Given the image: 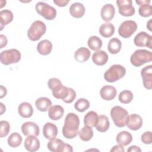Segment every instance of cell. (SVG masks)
<instances>
[{
	"mask_svg": "<svg viewBox=\"0 0 152 152\" xmlns=\"http://www.w3.org/2000/svg\"><path fill=\"white\" fill-rule=\"evenodd\" d=\"M80 119L74 113H69L65 118L62 134L67 139H72L78 134Z\"/></svg>",
	"mask_w": 152,
	"mask_h": 152,
	"instance_id": "cell-1",
	"label": "cell"
},
{
	"mask_svg": "<svg viewBox=\"0 0 152 152\" xmlns=\"http://www.w3.org/2000/svg\"><path fill=\"white\" fill-rule=\"evenodd\" d=\"M48 86L52 90V95L58 99H65L69 94V87L64 86L59 79L51 78L48 81Z\"/></svg>",
	"mask_w": 152,
	"mask_h": 152,
	"instance_id": "cell-2",
	"label": "cell"
},
{
	"mask_svg": "<svg viewBox=\"0 0 152 152\" xmlns=\"http://www.w3.org/2000/svg\"><path fill=\"white\" fill-rule=\"evenodd\" d=\"M151 61V52L145 49H137L130 57L131 64L136 67H139L147 62H150Z\"/></svg>",
	"mask_w": 152,
	"mask_h": 152,
	"instance_id": "cell-3",
	"label": "cell"
},
{
	"mask_svg": "<svg viewBox=\"0 0 152 152\" xmlns=\"http://www.w3.org/2000/svg\"><path fill=\"white\" fill-rule=\"evenodd\" d=\"M126 74V69L119 64L112 65L104 74V78L109 83L115 82L122 78Z\"/></svg>",
	"mask_w": 152,
	"mask_h": 152,
	"instance_id": "cell-4",
	"label": "cell"
},
{
	"mask_svg": "<svg viewBox=\"0 0 152 152\" xmlns=\"http://www.w3.org/2000/svg\"><path fill=\"white\" fill-rule=\"evenodd\" d=\"M128 111L119 106L113 107L110 110V116L115 125L119 128L126 125V122L128 116Z\"/></svg>",
	"mask_w": 152,
	"mask_h": 152,
	"instance_id": "cell-5",
	"label": "cell"
},
{
	"mask_svg": "<svg viewBox=\"0 0 152 152\" xmlns=\"http://www.w3.org/2000/svg\"><path fill=\"white\" fill-rule=\"evenodd\" d=\"M46 31L45 24L40 20L34 21L27 30V36L31 41H37L44 35Z\"/></svg>",
	"mask_w": 152,
	"mask_h": 152,
	"instance_id": "cell-6",
	"label": "cell"
},
{
	"mask_svg": "<svg viewBox=\"0 0 152 152\" xmlns=\"http://www.w3.org/2000/svg\"><path fill=\"white\" fill-rule=\"evenodd\" d=\"M21 53L16 49H11L2 51L0 54V60L2 64L8 65L18 62L21 59Z\"/></svg>",
	"mask_w": 152,
	"mask_h": 152,
	"instance_id": "cell-7",
	"label": "cell"
},
{
	"mask_svg": "<svg viewBox=\"0 0 152 152\" xmlns=\"http://www.w3.org/2000/svg\"><path fill=\"white\" fill-rule=\"evenodd\" d=\"M36 12L46 20H52L56 16V9L43 2H38L35 5Z\"/></svg>",
	"mask_w": 152,
	"mask_h": 152,
	"instance_id": "cell-8",
	"label": "cell"
},
{
	"mask_svg": "<svg viewBox=\"0 0 152 152\" xmlns=\"http://www.w3.org/2000/svg\"><path fill=\"white\" fill-rule=\"evenodd\" d=\"M137 24L133 20H125L119 27L118 33L124 38L130 37L137 30Z\"/></svg>",
	"mask_w": 152,
	"mask_h": 152,
	"instance_id": "cell-9",
	"label": "cell"
},
{
	"mask_svg": "<svg viewBox=\"0 0 152 152\" xmlns=\"http://www.w3.org/2000/svg\"><path fill=\"white\" fill-rule=\"evenodd\" d=\"M116 5L118 7V11L121 15L125 17H130L134 15L135 10L132 5L131 0H117Z\"/></svg>",
	"mask_w": 152,
	"mask_h": 152,
	"instance_id": "cell-10",
	"label": "cell"
},
{
	"mask_svg": "<svg viewBox=\"0 0 152 152\" xmlns=\"http://www.w3.org/2000/svg\"><path fill=\"white\" fill-rule=\"evenodd\" d=\"M134 42L138 47H147L152 49V36L145 31H140L134 37Z\"/></svg>",
	"mask_w": 152,
	"mask_h": 152,
	"instance_id": "cell-11",
	"label": "cell"
},
{
	"mask_svg": "<svg viewBox=\"0 0 152 152\" xmlns=\"http://www.w3.org/2000/svg\"><path fill=\"white\" fill-rule=\"evenodd\" d=\"M142 122V119L140 115L133 113L128 115L126 122V125L129 129L132 131H137L141 128Z\"/></svg>",
	"mask_w": 152,
	"mask_h": 152,
	"instance_id": "cell-12",
	"label": "cell"
},
{
	"mask_svg": "<svg viewBox=\"0 0 152 152\" xmlns=\"http://www.w3.org/2000/svg\"><path fill=\"white\" fill-rule=\"evenodd\" d=\"M21 132L25 136L34 135L38 136L40 130L39 126L33 122H26L22 124L21 127Z\"/></svg>",
	"mask_w": 152,
	"mask_h": 152,
	"instance_id": "cell-13",
	"label": "cell"
},
{
	"mask_svg": "<svg viewBox=\"0 0 152 152\" xmlns=\"http://www.w3.org/2000/svg\"><path fill=\"white\" fill-rule=\"evenodd\" d=\"M141 75L142 78L144 87L151 90L152 88V65H149L141 69Z\"/></svg>",
	"mask_w": 152,
	"mask_h": 152,
	"instance_id": "cell-14",
	"label": "cell"
},
{
	"mask_svg": "<svg viewBox=\"0 0 152 152\" xmlns=\"http://www.w3.org/2000/svg\"><path fill=\"white\" fill-rule=\"evenodd\" d=\"M117 90L116 88L112 86L106 85L102 87L100 91L101 97L105 100H112L116 96Z\"/></svg>",
	"mask_w": 152,
	"mask_h": 152,
	"instance_id": "cell-15",
	"label": "cell"
},
{
	"mask_svg": "<svg viewBox=\"0 0 152 152\" xmlns=\"http://www.w3.org/2000/svg\"><path fill=\"white\" fill-rule=\"evenodd\" d=\"M43 136L48 140L55 138L58 134V128L56 125L51 122L46 123L43 127Z\"/></svg>",
	"mask_w": 152,
	"mask_h": 152,
	"instance_id": "cell-16",
	"label": "cell"
},
{
	"mask_svg": "<svg viewBox=\"0 0 152 152\" xmlns=\"http://www.w3.org/2000/svg\"><path fill=\"white\" fill-rule=\"evenodd\" d=\"M25 148L30 152H34L38 150L40 148V141L36 136L29 135L26 138L24 141Z\"/></svg>",
	"mask_w": 152,
	"mask_h": 152,
	"instance_id": "cell-17",
	"label": "cell"
},
{
	"mask_svg": "<svg viewBox=\"0 0 152 152\" xmlns=\"http://www.w3.org/2000/svg\"><path fill=\"white\" fill-rule=\"evenodd\" d=\"M115 8L111 4H107L103 6L100 11L101 17L105 21H110L114 17Z\"/></svg>",
	"mask_w": 152,
	"mask_h": 152,
	"instance_id": "cell-18",
	"label": "cell"
},
{
	"mask_svg": "<svg viewBox=\"0 0 152 152\" xmlns=\"http://www.w3.org/2000/svg\"><path fill=\"white\" fill-rule=\"evenodd\" d=\"M108 55L102 50L96 51L92 55V61L94 64L98 66H102L106 64L108 61Z\"/></svg>",
	"mask_w": 152,
	"mask_h": 152,
	"instance_id": "cell-19",
	"label": "cell"
},
{
	"mask_svg": "<svg viewBox=\"0 0 152 152\" xmlns=\"http://www.w3.org/2000/svg\"><path fill=\"white\" fill-rule=\"evenodd\" d=\"M65 143L61 140L53 138L50 140L47 144V147L49 151L52 152H64Z\"/></svg>",
	"mask_w": 152,
	"mask_h": 152,
	"instance_id": "cell-20",
	"label": "cell"
},
{
	"mask_svg": "<svg viewBox=\"0 0 152 152\" xmlns=\"http://www.w3.org/2000/svg\"><path fill=\"white\" fill-rule=\"evenodd\" d=\"M69 11L71 16L79 18L84 15L86 10L84 6L81 3L75 2L71 5Z\"/></svg>",
	"mask_w": 152,
	"mask_h": 152,
	"instance_id": "cell-21",
	"label": "cell"
},
{
	"mask_svg": "<svg viewBox=\"0 0 152 152\" xmlns=\"http://www.w3.org/2000/svg\"><path fill=\"white\" fill-rule=\"evenodd\" d=\"M18 112L19 115L24 118L31 117L33 113V109L30 103L28 102H22L18 107Z\"/></svg>",
	"mask_w": 152,
	"mask_h": 152,
	"instance_id": "cell-22",
	"label": "cell"
},
{
	"mask_svg": "<svg viewBox=\"0 0 152 152\" xmlns=\"http://www.w3.org/2000/svg\"><path fill=\"white\" fill-rule=\"evenodd\" d=\"M64 113V109L60 105L52 106L48 110V116L53 121L60 119L63 116Z\"/></svg>",
	"mask_w": 152,
	"mask_h": 152,
	"instance_id": "cell-23",
	"label": "cell"
},
{
	"mask_svg": "<svg viewBox=\"0 0 152 152\" xmlns=\"http://www.w3.org/2000/svg\"><path fill=\"white\" fill-rule=\"evenodd\" d=\"M91 52L88 49L85 47L78 48L74 53V58L78 62H84L90 57Z\"/></svg>",
	"mask_w": 152,
	"mask_h": 152,
	"instance_id": "cell-24",
	"label": "cell"
},
{
	"mask_svg": "<svg viewBox=\"0 0 152 152\" xmlns=\"http://www.w3.org/2000/svg\"><path fill=\"white\" fill-rule=\"evenodd\" d=\"M52 50V43L47 39L41 40L37 45V50L42 55H49Z\"/></svg>",
	"mask_w": 152,
	"mask_h": 152,
	"instance_id": "cell-25",
	"label": "cell"
},
{
	"mask_svg": "<svg viewBox=\"0 0 152 152\" xmlns=\"http://www.w3.org/2000/svg\"><path fill=\"white\" fill-rule=\"evenodd\" d=\"M99 121V115L94 111L87 112L84 117V125L90 127H95Z\"/></svg>",
	"mask_w": 152,
	"mask_h": 152,
	"instance_id": "cell-26",
	"label": "cell"
},
{
	"mask_svg": "<svg viewBox=\"0 0 152 152\" xmlns=\"http://www.w3.org/2000/svg\"><path fill=\"white\" fill-rule=\"evenodd\" d=\"M116 140L119 144L126 146L131 142L132 140V136L130 132L126 131H124L117 134Z\"/></svg>",
	"mask_w": 152,
	"mask_h": 152,
	"instance_id": "cell-27",
	"label": "cell"
},
{
	"mask_svg": "<svg viewBox=\"0 0 152 152\" xmlns=\"http://www.w3.org/2000/svg\"><path fill=\"white\" fill-rule=\"evenodd\" d=\"M13 14L9 10H3L0 12V25L1 31L3 29L4 26L8 24L13 20Z\"/></svg>",
	"mask_w": 152,
	"mask_h": 152,
	"instance_id": "cell-28",
	"label": "cell"
},
{
	"mask_svg": "<svg viewBox=\"0 0 152 152\" xmlns=\"http://www.w3.org/2000/svg\"><path fill=\"white\" fill-rule=\"evenodd\" d=\"M36 108L41 112H46L51 107V100L46 97H41L37 99L35 102Z\"/></svg>",
	"mask_w": 152,
	"mask_h": 152,
	"instance_id": "cell-29",
	"label": "cell"
},
{
	"mask_svg": "<svg viewBox=\"0 0 152 152\" xmlns=\"http://www.w3.org/2000/svg\"><path fill=\"white\" fill-rule=\"evenodd\" d=\"M115 32V27L110 23L102 24L99 28V33L102 36L105 38L111 37Z\"/></svg>",
	"mask_w": 152,
	"mask_h": 152,
	"instance_id": "cell-30",
	"label": "cell"
},
{
	"mask_svg": "<svg viewBox=\"0 0 152 152\" xmlns=\"http://www.w3.org/2000/svg\"><path fill=\"white\" fill-rule=\"evenodd\" d=\"M110 122L107 116L104 115H100L99 116V121L95 126L96 129L100 132H104L108 130Z\"/></svg>",
	"mask_w": 152,
	"mask_h": 152,
	"instance_id": "cell-31",
	"label": "cell"
},
{
	"mask_svg": "<svg viewBox=\"0 0 152 152\" xmlns=\"http://www.w3.org/2000/svg\"><path fill=\"white\" fill-rule=\"evenodd\" d=\"M122 43L121 41L116 38H112L107 45V50L111 54H117L121 49Z\"/></svg>",
	"mask_w": 152,
	"mask_h": 152,
	"instance_id": "cell-32",
	"label": "cell"
},
{
	"mask_svg": "<svg viewBox=\"0 0 152 152\" xmlns=\"http://www.w3.org/2000/svg\"><path fill=\"white\" fill-rule=\"evenodd\" d=\"M80 138L84 141H90L93 137V131L91 127L84 126L78 132Z\"/></svg>",
	"mask_w": 152,
	"mask_h": 152,
	"instance_id": "cell-33",
	"label": "cell"
},
{
	"mask_svg": "<svg viewBox=\"0 0 152 152\" xmlns=\"http://www.w3.org/2000/svg\"><path fill=\"white\" fill-rule=\"evenodd\" d=\"M23 141V138L20 134L18 132L12 133L7 140L8 144L13 148H15L21 145Z\"/></svg>",
	"mask_w": 152,
	"mask_h": 152,
	"instance_id": "cell-34",
	"label": "cell"
},
{
	"mask_svg": "<svg viewBox=\"0 0 152 152\" xmlns=\"http://www.w3.org/2000/svg\"><path fill=\"white\" fill-rule=\"evenodd\" d=\"M88 47L93 50H99L102 46V40L97 36L90 37L87 41Z\"/></svg>",
	"mask_w": 152,
	"mask_h": 152,
	"instance_id": "cell-35",
	"label": "cell"
},
{
	"mask_svg": "<svg viewBox=\"0 0 152 152\" xmlns=\"http://www.w3.org/2000/svg\"><path fill=\"white\" fill-rule=\"evenodd\" d=\"M90 107L89 101L84 98L78 99L74 104V108L79 112H84Z\"/></svg>",
	"mask_w": 152,
	"mask_h": 152,
	"instance_id": "cell-36",
	"label": "cell"
},
{
	"mask_svg": "<svg viewBox=\"0 0 152 152\" xmlns=\"http://www.w3.org/2000/svg\"><path fill=\"white\" fill-rule=\"evenodd\" d=\"M134 98L133 93L128 90H125L122 91L118 96V100L120 102L124 104L129 103Z\"/></svg>",
	"mask_w": 152,
	"mask_h": 152,
	"instance_id": "cell-37",
	"label": "cell"
},
{
	"mask_svg": "<svg viewBox=\"0 0 152 152\" xmlns=\"http://www.w3.org/2000/svg\"><path fill=\"white\" fill-rule=\"evenodd\" d=\"M139 14L143 17H148L152 15V7L150 4H145L140 6Z\"/></svg>",
	"mask_w": 152,
	"mask_h": 152,
	"instance_id": "cell-38",
	"label": "cell"
},
{
	"mask_svg": "<svg viewBox=\"0 0 152 152\" xmlns=\"http://www.w3.org/2000/svg\"><path fill=\"white\" fill-rule=\"evenodd\" d=\"M0 137L3 138L6 137L10 131V125L7 121H1L0 122Z\"/></svg>",
	"mask_w": 152,
	"mask_h": 152,
	"instance_id": "cell-39",
	"label": "cell"
},
{
	"mask_svg": "<svg viewBox=\"0 0 152 152\" xmlns=\"http://www.w3.org/2000/svg\"><path fill=\"white\" fill-rule=\"evenodd\" d=\"M141 141L145 144H150L152 142V133L151 131H146L141 135Z\"/></svg>",
	"mask_w": 152,
	"mask_h": 152,
	"instance_id": "cell-40",
	"label": "cell"
},
{
	"mask_svg": "<svg viewBox=\"0 0 152 152\" xmlns=\"http://www.w3.org/2000/svg\"><path fill=\"white\" fill-rule=\"evenodd\" d=\"M75 97H76V92L74 89L69 87V94L67 96V97L65 99H64L63 101L66 103H71L74 100Z\"/></svg>",
	"mask_w": 152,
	"mask_h": 152,
	"instance_id": "cell-41",
	"label": "cell"
},
{
	"mask_svg": "<svg viewBox=\"0 0 152 152\" xmlns=\"http://www.w3.org/2000/svg\"><path fill=\"white\" fill-rule=\"evenodd\" d=\"M110 151L112 152V151H117V152H124L125 151V149L123 147V145H121V144H118V145H116L115 146H113L111 150H110Z\"/></svg>",
	"mask_w": 152,
	"mask_h": 152,
	"instance_id": "cell-42",
	"label": "cell"
},
{
	"mask_svg": "<svg viewBox=\"0 0 152 152\" xmlns=\"http://www.w3.org/2000/svg\"><path fill=\"white\" fill-rule=\"evenodd\" d=\"M69 1H65V0H54L53 2L58 6L60 7H63L66 6L68 3Z\"/></svg>",
	"mask_w": 152,
	"mask_h": 152,
	"instance_id": "cell-43",
	"label": "cell"
},
{
	"mask_svg": "<svg viewBox=\"0 0 152 152\" xmlns=\"http://www.w3.org/2000/svg\"><path fill=\"white\" fill-rule=\"evenodd\" d=\"M0 40H1L0 48L2 49L7 45V37L5 36H4L3 34H1Z\"/></svg>",
	"mask_w": 152,
	"mask_h": 152,
	"instance_id": "cell-44",
	"label": "cell"
},
{
	"mask_svg": "<svg viewBox=\"0 0 152 152\" xmlns=\"http://www.w3.org/2000/svg\"><path fill=\"white\" fill-rule=\"evenodd\" d=\"M127 151L128 152H141V150L139 147L137 145H132L128 148Z\"/></svg>",
	"mask_w": 152,
	"mask_h": 152,
	"instance_id": "cell-45",
	"label": "cell"
},
{
	"mask_svg": "<svg viewBox=\"0 0 152 152\" xmlns=\"http://www.w3.org/2000/svg\"><path fill=\"white\" fill-rule=\"evenodd\" d=\"M0 98L2 99L3 98L4 96H5L7 95V90L6 87H4L2 85L0 86Z\"/></svg>",
	"mask_w": 152,
	"mask_h": 152,
	"instance_id": "cell-46",
	"label": "cell"
},
{
	"mask_svg": "<svg viewBox=\"0 0 152 152\" xmlns=\"http://www.w3.org/2000/svg\"><path fill=\"white\" fill-rule=\"evenodd\" d=\"M151 1L150 0H136L135 2L138 5L141 6L145 4H150Z\"/></svg>",
	"mask_w": 152,
	"mask_h": 152,
	"instance_id": "cell-47",
	"label": "cell"
},
{
	"mask_svg": "<svg viewBox=\"0 0 152 152\" xmlns=\"http://www.w3.org/2000/svg\"><path fill=\"white\" fill-rule=\"evenodd\" d=\"M0 105H1V114L0 115H2L3 113L4 112H5L6 107H5V106L4 105V104L2 103H0Z\"/></svg>",
	"mask_w": 152,
	"mask_h": 152,
	"instance_id": "cell-48",
	"label": "cell"
},
{
	"mask_svg": "<svg viewBox=\"0 0 152 152\" xmlns=\"http://www.w3.org/2000/svg\"><path fill=\"white\" fill-rule=\"evenodd\" d=\"M151 20H150L148 21L147 24V28H148L150 31H151V30H152V29H151Z\"/></svg>",
	"mask_w": 152,
	"mask_h": 152,
	"instance_id": "cell-49",
	"label": "cell"
}]
</instances>
